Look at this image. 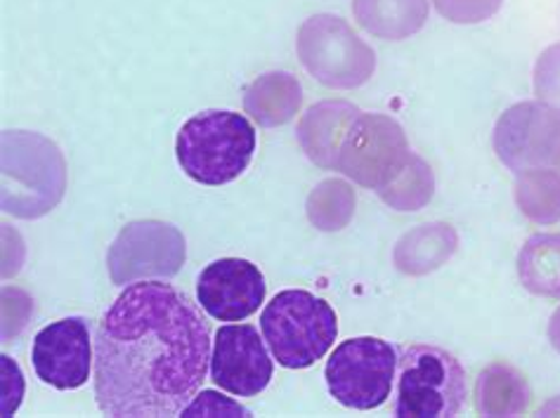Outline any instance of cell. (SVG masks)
Segmentation results:
<instances>
[{"label":"cell","mask_w":560,"mask_h":418,"mask_svg":"<svg viewBox=\"0 0 560 418\" xmlns=\"http://www.w3.org/2000/svg\"><path fill=\"white\" fill-rule=\"evenodd\" d=\"M209 367V322L171 283H128L97 326L95 397L112 418L180 416Z\"/></svg>","instance_id":"6da1fadb"},{"label":"cell","mask_w":560,"mask_h":418,"mask_svg":"<svg viewBox=\"0 0 560 418\" xmlns=\"http://www.w3.org/2000/svg\"><path fill=\"white\" fill-rule=\"evenodd\" d=\"M0 152V204L3 211L36 220L62 201L67 189V163L52 140L26 130H5Z\"/></svg>","instance_id":"7a4b0ae2"},{"label":"cell","mask_w":560,"mask_h":418,"mask_svg":"<svg viewBox=\"0 0 560 418\" xmlns=\"http://www.w3.org/2000/svg\"><path fill=\"white\" fill-rule=\"evenodd\" d=\"M256 128L237 112H201L191 116L175 140V156L187 177L209 187L228 185L250 166Z\"/></svg>","instance_id":"3957f363"},{"label":"cell","mask_w":560,"mask_h":418,"mask_svg":"<svg viewBox=\"0 0 560 418\" xmlns=\"http://www.w3.org/2000/svg\"><path fill=\"white\" fill-rule=\"evenodd\" d=\"M260 328L272 357L284 369H307L322 360L338 336L334 307L311 291H279L265 305Z\"/></svg>","instance_id":"277c9868"},{"label":"cell","mask_w":560,"mask_h":418,"mask_svg":"<svg viewBox=\"0 0 560 418\" xmlns=\"http://www.w3.org/2000/svg\"><path fill=\"white\" fill-rule=\"evenodd\" d=\"M397 373L395 416H456L466 399V371L459 360L435 346H411L402 352Z\"/></svg>","instance_id":"5b68a950"},{"label":"cell","mask_w":560,"mask_h":418,"mask_svg":"<svg viewBox=\"0 0 560 418\" xmlns=\"http://www.w3.org/2000/svg\"><path fill=\"white\" fill-rule=\"evenodd\" d=\"M296 50L313 79L334 91H352L374 77L376 55L336 14H315L299 28Z\"/></svg>","instance_id":"8992f818"},{"label":"cell","mask_w":560,"mask_h":418,"mask_svg":"<svg viewBox=\"0 0 560 418\" xmlns=\"http://www.w3.org/2000/svg\"><path fill=\"white\" fill-rule=\"evenodd\" d=\"M415 152L402 126L386 114H360L348 128L336 169L360 187L386 189L400 175Z\"/></svg>","instance_id":"52a82bcc"},{"label":"cell","mask_w":560,"mask_h":418,"mask_svg":"<svg viewBox=\"0 0 560 418\" xmlns=\"http://www.w3.org/2000/svg\"><path fill=\"white\" fill-rule=\"evenodd\" d=\"M397 362L390 342L374 336L350 338L329 357L324 379L336 402L348 409L370 411L390 397Z\"/></svg>","instance_id":"ba28073f"},{"label":"cell","mask_w":560,"mask_h":418,"mask_svg":"<svg viewBox=\"0 0 560 418\" xmlns=\"http://www.w3.org/2000/svg\"><path fill=\"white\" fill-rule=\"evenodd\" d=\"M494 152L515 175L547 169L560 173V107L549 102H518L501 114Z\"/></svg>","instance_id":"9c48e42d"},{"label":"cell","mask_w":560,"mask_h":418,"mask_svg":"<svg viewBox=\"0 0 560 418\" xmlns=\"http://www.w3.org/2000/svg\"><path fill=\"white\" fill-rule=\"evenodd\" d=\"M187 256L185 236L161 220H136L114 239L107 253V270L116 287L171 279L180 272Z\"/></svg>","instance_id":"30bf717a"},{"label":"cell","mask_w":560,"mask_h":418,"mask_svg":"<svg viewBox=\"0 0 560 418\" xmlns=\"http://www.w3.org/2000/svg\"><path fill=\"white\" fill-rule=\"evenodd\" d=\"M272 357L258 328L250 324L220 326L211 352V379L225 393L256 397L272 381Z\"/></svg>","instance_id":"8fae6325"},{"label":"cell","mask_w":560,"mask_h":418,"mask_svg":"<svg viewBox=\"0 0 560 418\" xmlns=\"http://www.w3.org/2000/svg\"><path fill=\"white\" fill-rule=\"evenodd\" d=\"M32 364L36 376L57 391H77L95 367L91 326L83 317H67L40 328L34 338Z\"/></svg>","instance_id":"7c38bea8"},{"label":"cell","mask_w":560,"mask_h":418,"mask_svg":"<svg viewBox=\"0 0 560 418\" xmlns=\"http://www.w3.org/2000/svg\"><path fill=\"white\" fill-rule=\"evenodd\" d=\"M268 283L258 265L244 258H220L206 265L197 295L201 307L218 322H242L262 305Z\"/></svg>","instance_id":"4fadbf2b"},{"label":"cell","mask_w":560,"mask_h":418,"mask_svg":"<svg viewBox=\"0 0 560 418\" xmlns=\"http://www.w3.org/2000/svg\"><path fill=\"white\" fill-rule=\"evenodd\" d=\"M362 112L346 100L317 102L307 109L296 128V138L303 152L322 169H336L338 152L348 128Z\"/></svg>","instance_id":"5bb4252c"},{"label":"cell","mask_w":560,"mask_h":418,"mask_svg":"<svg viewBox=\"0 0 560 418\" xmlns=\"http://www.w3.org/2000/svg\"><path fill=\"white\" fill-rule=\"evenodd\" d=\"M303 88L289 71H268L248 83L244 91V109L262 128L289 124L301 112Z\"/></svg>","instance_id":"9a60e30c"},{"label":"cell","mask_w":560,"mask_h":418,"mask_svg":"<svg viewBox=\"0 0 560 418\" xmlns=\"http://www.w3.org/2000/svg\"><path fill=\"white\" fill-rule=\"evenodd\" d=\"M358 24L376 38L405 40L429 20V0H352Z\"/></svg>","instance_id":"2e32d148"},{"label":"cell","mask_w":560,"mask_h":418,"mask_svg":"<svg viewBox=\"0 0 560 418\" xmlns=\"http://www.w3.org/2000/svg\"><path fill=\"white\" fill-rule=\"evenodd\" d=\"M456 246H459V236H456L452 225L431 222V225H421L407 232L397 242L393 260L400 272L421 277L445 265L454 256Z\"/></svg>","instance_id":"e0dca14e"},{"label":"cell","mask_w":560,"mask_h":418,"mask_svg":"<svg viewBox=\"0 0 560 418\" xmlns=\"http://www.w3.org/2000/svg\"><path fill=\"white\" fill-rule=\"evenodd\" d=\"M533 405V387L511 364H490L476 383V409L482 416H518Z\"/></svg>","instance_id":"ac0fdd59"},{"label":"cell","mask_w":560,"mask_h":418,"mask_svg":"<svg viewBox=\"0 0 560 418\" xmlns=\"http://www.w3.org/2000/svg\"><path fill=\"white\" fill-rule=\"evenodd\" d=\"M518 277L523 287L544 298H560V234L529 236L518 253Z\"/></svg>","instance_id":"d6986e66"},{"label":"cell","mask_w":560,"mask_h":418,"mask_svg":"<svg viewBox=\"0 0 560 418\" xmlns=\"http://www.w3.org/2000/svg\"><path fill=\"white\" fill-rule=\"evenodd\" d=\"M515 201L523 216L537 225H556L560 222V173L547 169L521 173Z\"/></svg>","instance_id":"ffe728a7"},{"label":"cell","mask_w":560,"mask_h":418,"mask_svg":"<svg viewBox=\"0 0 560 418\" xmlns=\"http://www.w3.org/2000/svg\"><path fill=\"white\" fill-rule=\"evenodd\" d=\"M355 189L343 181L319 183L307 197V218L322 232H341L355 216Z\"/></svg>","instance_id":"44dd1931"},{"label":"cell","mask_w":560,"mask_h":418,"mask_svg":"<svg viewBox=\"0 0 560 418\" xmlns=\"http://www.w3.org/2000/svg\"><path fill=\"white\" fill-rule=\"evenodd\" d=\"M435 177L429 163L421 156H411L409 166L395 181L378 191V197L395 211H421L433 199Z\"/></svg>","instance_id":"7402d4cb"},{"label":"cell","mask_w":560,"mask_h":418,"mask_svg":"<svg viewBox=\"0 0 560 418\" xmlns=\"http://www.w3.org/2000/svg\"><path fill=\"white\" fill-rule=\"evenodd\" d=\"M442 18L454 24H480L492 20L504 0H433Z\"/></svg>","instance_id":"603a6c76"},{"label":"cell","mask_w":560,"mask_h":418,"mask_svg":"<svg viewBox=\"0 0 560 418\" xmlns=\"http://www.w3.org/2000/svg\"><path fill=\"white\" fill-rule=\"evenodd\" d=\"M535 93L541 102L560 107V43L539 55L535 65Z\"/></svg>","instance_id":"cb8c5ba5"},{"label":"cell","mask_w":560,"mask_h":418,"mask_svg":"<svg viewBox=\"0 0 560 418\" xmlns=\"http://www.w3.org/2000/svg\"><path fill=\"white\" fill-rule=\"evenodd\" d=\"M185 418H195V416H250L246 407H242L240 402H234L230 397L218 395L213 391H203L197 395L189 405L183 409Z\"/></svg>","instance_id":"d4e9b609"},{"label":"cell","mask_w":560,"mask_h":418,"mask_svg":"<svg viewBox=\"0 0 560 418\" xmlns=\"http://www.w3.org/2000/svg\"><path fill=\"white\" fill-rule=\"evenodd\" d=\"M0 364H3V416H12L24 395V379L20 367L8 355L0 357Z\"/></svg>","instance_id":"484cf974"},{"label":"cell","mask_w":560,"mask_h":418,"mask_svg":"<svg viewBox=\"0 0 560 418\" xmlns=\"http://www.w3.org/2000/svg\"><path fill=\"white\" fill-rule=\"evenodd\" d=\"M549 340L556 352H560V307L553 312V317L549 322Z\"/></svg>","instance_id":"4316f807"},{"label":"cell","mask_w":560,"mask_h":418,"mask_svg":"<svg viewBox=\"0 0 560 418\" xmlns=\"http://www.w3.org/2000/svg\"><path fill=\"white\" fill-rule=\"evenodd\" d=\"M541 414H560V397H556L553 402H549V405L541 409Z\"/></svg>","instance_id":"83f0119b"}]
</instances>
